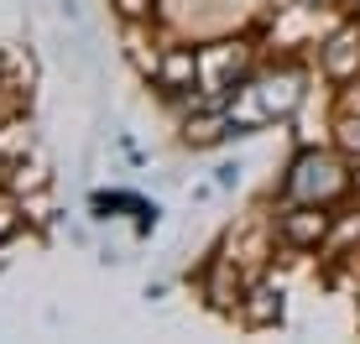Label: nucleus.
<instances>
[{
	"mask_svg": "<svg viewBox=\"0 0 360 344\" xmlns=\"http://www.w3.org/2000/svg\"><path fill=\"white\" fill-rule=\"evenodd\" d=\"M324 225H329V219H324V214H314V209H303V214H292V219H282V235H288L292 245H314L319 235H324Z\"/></svg>",
	"mask_w": 360,
	"mask_h": 344,
	"instance_id": "1",
	"label": "nucleus"
},
{
	"mask_svg": "<svg viewBox=\"0 0 360 344\" xmlns=\"http://www.w3.org/2000/svg\"><path fill=\"white\" fill-rule=\"evenodd\" d=\"M146 6H152V0H120V11H126V16H141Z\"/></svg>",
	"mask_w": 360,
	"mask_h": 344,
	"instance_id": "2",
	"label": "nucleus"
}]
</instances>
